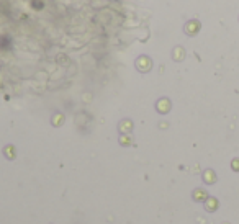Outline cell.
Returning a JSON list of instances; mask_svg holds the SVG:
<instances>
[{
  "label": "cell",
  "mask_w": 239,
  "mask_h": 224,
  "mask_svg": "<svg viewBox=\"0 0 239 224\" xmlns=\"http://www.w3.org/2000/svg\"><path fill=\"white\" fill-rule=\"evenodd\" d=\"M233 169H234V170H239V160H237V159L233 162Z\"/></svg>",
  "instance_id": "obj_4"
},
{
  "label": "cell",
  "mask_w": 239,
  "mask_h": 224,
  "mask_svg": "<svg viewBox=\"0 0 239 224\" xmlns=\"http://www.w3.org/2000/svg\"><path fill=\"white\" fill-rule=\"evenodd\" d=\"M193 198L197 200V201H206V200H208V195H206L205 190L198 188V190H195V191H193Z\"/></svg>",
  "instance_id": "obj_1"
},
{
  "label": "cell",
  "mask_w": 239,
  "mask_h": 224,
  "mask_svg": "<svg viewBox=\"0 0 239 224\" xmlns=\"http://www.w3.org/2000/svg\"><path fill=\"white\" fill-rule=\"evenodd\" d=\"M203 178H205V182L206 183H213V182H216V175L211 172V170H206L205 173H203Z\"/></svg>",
  "instance_id": "obj_3"
},
{
  "label": "cell",
  "mask_w": 239,
  "mask_h": 224,
  "mask_svg": "<svg viewBox=\"0 0 239 224\" xmlns=\"http://www.w3.org/2000/svg\"><path fill=\"white\" fill-rule=\"evenodd\" d=\"M205 206H206L208 211H213V209L218 208V200H215V198H208V200H206V203H205Z\"/></svg>",
  "instance_id": "obj_2"
}]
</instances>
